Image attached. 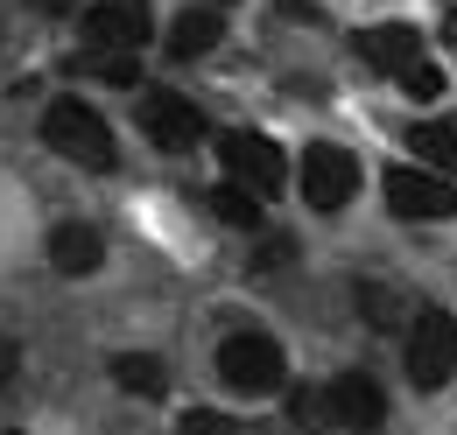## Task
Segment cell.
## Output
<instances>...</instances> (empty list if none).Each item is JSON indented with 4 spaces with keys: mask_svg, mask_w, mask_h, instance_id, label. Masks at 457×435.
<instances>
[{
    "mask_svg": "<svg viewBox=\"0 0 457 435\" xmlns=\"http://www.w3.org/2000/svg\"><path fill=\"white\" fill-rule=\"evenodd\" d=\"M212 7H232V0H212Z\"/></svg>",
    "mask_w": 457,
    "mask_h": 435,
    "instance_id": "24",
    "label": "cell"
},
{
    "mask_svg": "<svg viewBox=\"0 0 457 435\" xmlns=\"http://www.w3.org/2000/svg\"><path fill=\"white\" fill-rule=\"evenodd\" d=\"M324 393H331V422L338 429H380L387 422V393L373 386V373H338Z\"/></svg>",
    "mask_w": 457,
    "mask_h": 435,
    "instance_id": "9",
    "label": "cell"
},
{
    "mask_svg": "<svg viewBox=\"0 0 457 435\" xmlns=\"http://www.w3.org/2000/svg\"><path fill=\"white\" fill-rule=\"evenodd\" d=\"M134 112H141L148 141L170 148V155H190V148L204 141V119H197V106H190L183 92H162V85H155V92H141V106H134Z\"/></svg>",
    "mask_w": 457,
    "mask_h": 435,
    "instance_id": "8",
    "label": "cell"
},
{
    "mask_svg": "<svg viewBox=\"0 0 457 435\" xmlns=\"http://www.w3.org/2000/svg\"><path fill=\"white\" fill-rule=\"evenodd\" d=\"M0 435H21V429H0Z\"/></svg>",
    "mask_w": 457,
    "mask_h": 435,
    "instance_id": "25",
    "label": "cell"
},
{
    "mask_svg": "<svg viewBox=\"0 0 457 435\" xmlns=\"http://www.w3.org/2000/svg\"><path fill=\"white\" fill-rule=\"evenodd\" d=\"M99 260H106V239H99L92 225H57V232H50V267L57 274L78 281V274H92Z\"/></svg>",
    "mask_w": 457,
    "mask_h": 435,
    "instance_id": "12",
    "label": "cell"
},
{
    "mask_svg": "<svg viewBox=\"0 0 457 435\" xmlns=\"http://www.w3.org/2000/svg\"><path fill=\"white\" fill-rule=\"evenodd\" d=\"M359 316H366L373 330H408V324H415V309L401 302L387 281H359Z\"/></svg>",
    "mask_w": 457,
    "mask_h": 435,
    "instance_id": "13",
    "label": "cell"
},
{
    "mask_svg": "<svg viewBox=\"0 0 457 435\" xmlns=\"http://www.w3.org/2000/svg\"><path fill=\"white\" fill-rule=\"evenodd\" d=\"M14 365H21V344H14V337H7V330H0V386L14 380Z\"/></svg>",
    "mask_w": 457,
    "mask_h": 435,
    "instance_id": "21",
    "label": "cell"
},
{
    "mask_svg": "<svg viewBox=\"0 0 457 435\" xmlns=\"http://www.w3.org/2000/svg\"><path fill=\"white\" fill-rule=\"evenodd\" d=\"M219 162H226V176L246 183L253 197H275V190L288 183L282 148H275L268 134H246V127H226V134H219Z\"/></svg>",
    "mask_w": 457,
    "mask_h": 435,
    "instance_id": "5",
    "label": "cell"
},
{
    "mask_svg": "<svg viewBox=\"0 0 457 435\" xmlns=\"http://www.w3.org/2000/svg\"><path fill=\"white\" fill-rule=\"evenodd\" d=\"M261 204H268V197H253L246 183H219V190H212V211H219V225H232V232H261Z\"/></svg>",
    "mask_w": 457,
    "mask_h": 435,
    "instance_id": "15",
    "label": "cell"
},
{
    "mask_svg": "<svg viewBox=\"0 0 457 435\" xmlns=\"http://www.w3.org/2000/svg\"><path fill=\"white\" fill-rule=\"evenodd\" d=\"M219 380H226L239 400H268V393H282L288 358H282L275 337H261V330H232L226 344H219Z\"/></svg>",
    "mask_w": 457,
    "mask_h": 435,
    "instance_id": "1",
    "label": "cell"
},
{
    "mask_svg": "<svg viewBox=\"0 0 457 435\" xmlns=\"http://www.w3.org/2000/svg\"><path fill=\"white\" fill-rule=\"evenodd\" d=\"M387 204L408 225H436V218H457V183L429 168H387Z\"/></svg>",
    "mask_w": 457,
    "mask_h": 435,
    "instance_id": "7",
    "label": "cell"
},
{
    "mask_svg": "<svg viewBox=\"0 0 457 435\" xmlns=\"http://www.w3.org/2000/svg\"><path fill=\"white\" fill-rule=\"evenodd\" d=\"M401 365H408L415 393H444V386H451V373H457V316L451 309H422V316L408 324Z\"/></svg>",
    "mask_w": 457,
    "mask_h": 435,
    "instance_id": "2",
    "label": "cell"
},
{
    "mask_svg": "<svg viewBox=\"0 0 457 435\" xmlns=\"http://www.w3.org/2000/svg\"><path fill=\"white\" fill-rule=\"evenodd\" d=\"M359 197V162L331 148V141H317V148H303V204L310 211H345Z\"/></svg>",
    "mask_w": 457,
    "mask_h": 435,
    "instance_id": "6",
    "label": "cell"
},
{
    "mask_svg": "<svg viewBox=\"0 0 457 435\" xmlns=\"http://www.w3.org/2000/svg\"><path fill=\"white\" fill-rule=\"evenodd\" d=\"M359 56H366L373 70H387L395 85L415 70V63H429V56H422V36H415L408 21H380V29H366V36H359Z\"/></svg>",
    "mask_w": 457,
    "mask_h": 435,
    "instance_id": "10",
    "label": "cell"
},
{
    "mask_svg": "<svg viewBox=\"0 0 457 435\" xmlns=\"http://www.w3.org/2000/svg\"><path fill=\"white\" fill-rule=\"evenodd\" d=\"M408 148L436 168H457V127L451 119H422V127H408Z\"/></svg>",
    "mask_w": 457,
    "mask_h": 435,
    "instance_id": "16",
    "label": "cell"
},
{
    "mask_svg": "<svg viewBox=\"0 0 457 435\" xmlns=\"http://www.w3.org/2000/svg\"><path fill=\"white\" fill-rule=\"evenodd\" d=\"M85 70L106 78V85H134L141 78V56H85Z\"/></svg>",
    "mask_w": 457,
    "mask_h": 435,
    "instance_id": "18",
    "label": "cell"
},
{
    "mask_svg": "<svg viewBox=\"0 0 457 435\" xmlns=\"http://www.w3.org/2000/svg\"><path fill=\"white\" fill-rule=\"evenodd\" d=\"M176 435H239V422H226V414H212V407H190V414L176 422Z\"/></svg>",
    "mask_w": 457,
    "mask_h": 435,
    "instance_id": "19",
    "label": "cell"
},
{
    "mask_svg": "<svg viewBox=\"0 0 457 435\" xmlns=\"http://www.w3.org/2000/svg\"><path fill=\"white\" fill-rule=\"evenodd\" d=\"M113 380L127 386V393H141V400H162V393H170L162 358H148V351H120V358H113Z\"/></svg>",
    "mask_w": 457,
    "mask_h": 435,
    "instance_id": "14",
    "label": "cell"
},
{
    "mask_svg": "<svg viewBox=\"0 0 457 435\" xmlns=\"http://www.w3.org/2000/svg\"><path fill=\"white\" fill-rule=\"evenodd\" d=\"M401 92H408V99H436V92H444V70H436V63H415V70L401 78Z\"/></svg>",
    "mask_w": 457,
    "mask_h": 435,
    "instance_id": "20",
    "label": "cell"
},
{
    "mask_svg": "<svg viewBox=\"0 0 457 435\" xmlns=\"http://www.w3.org/2000/svg\"><path fill=\"white\" fill-rule=\"evenodd\" d=\"M43 141L78 168H113V127L92 106H78V99H57V106L43 112Z\"/></svg>",
    "mask_w": 457,
    "mask_h": 435,
    "instance_id": "3",
    "label": "cell"
},
{
    "mask_svg": "<svg viewBox=\"0 0 457 435\" xmlns=\"http://www.w3.org/2000/svg\"><path fill=\"white\" fill-rule=\"evenodd\" d=\"M444 36H451V50H457V7H444Z\"/></svg>",
    "mask_w": 457,
    "mask_h": 435,
    "instance_id": "23",
    "label": "cell"
},
{
    "mask_svg": "<svg viewBox=\"0 0 457 435\" xmlns=\"http://www.w3.org/2000/svg\"><path fill=\"white\" fill-rule=\"evenodd\" d=\"M148 0H92L78 36H85V56H141L148 43Z\"/></svg>",
    "mask_w": 457,
    "mask_h": 435,
    "instance_id": "4",
    "label": "cell"
},
{
    "mask_svg": "<svg viewBox=\"0 0 457 435\" xmlns=\"http://www.w3.org/2000/svg\"><path fill=\"white\" fill-rule=\"evenodd\" d=\"M36 7H43V14H71L78 0H36Z\"/></svg>",
    "mask_w": 457,
    "mask_h": 435,
    "instance_id": "22",
    "label": "cell"
},
{
    "mask_svg": "<svg viewBox=\"0 0 457 435\" xmlns=\"http://www.w3.org/2000/svg\"><path fill=\"white\" fill-rule=\"evenodd\" d=\"M288 422H295V429H324V422H331V393H324V386H317V393L295 386V393H288Z\"/></svg>",
    "mask_w": 457,
    "mask_h": 435,
    "instance_id": "17",
    "label": "cell"
},
{
    "mask_svg": "<svg viewBox=\"0 0 457 435\" xmlns=\"http://www.w3.org/2000/svg\"><path fill=\"white\" fill-rule=\"evenodd\" d=\"M219 36H226L219 7H183V14L170 21V56H176V63H197V56L219 50Z\"/></svg>",
    "mask_w": 457,
    "mask_h": 435,
    "instance_id": "11",
    "label": "cell"
}]
</instances>
